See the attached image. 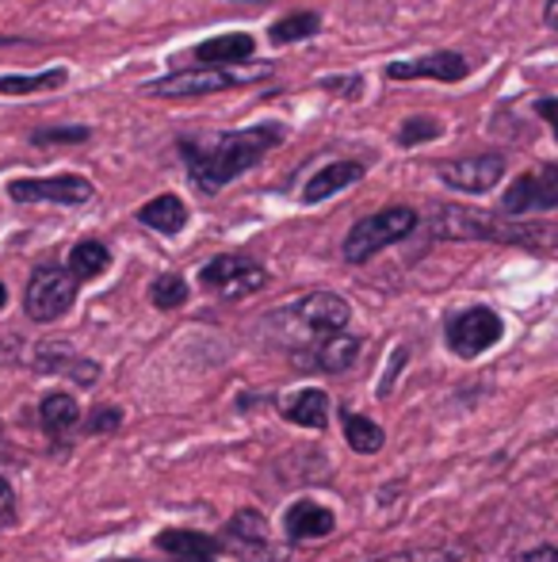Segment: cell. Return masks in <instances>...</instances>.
<instances>
[{
  "label": "cell",
  "instance_id": "f546056e",
  "mask_svg": "<svg viewBox=\"0 0 558 562\" xmlns=\"http://www.w3.org/2000/svg\"><path fill=\"white\" fill-rule=\"evenodd\" d=\"M318 85L326 92H333V97H349V100H356L360 92H364V77H360V74H352V77H321Z\"/></svg>",
  "mask_w": 558,
  "mask_h": 562
},
{
  "label": "cell",
  "instance_id": "f35d334b",
  "mask_svg": "<svg viewBox=\"0 0 558 562\" xmlns=\"http://www.w3.org/2000/svg\"><path fill=\"white\" fill-rule=\"evenodd\" d=\"M4 303H8V288L0 283V311H4Z\"/></svg>",
  "mask_w": 558,
  "mask_h": 562
},
{
  "label": "cell",
  "instance_id": "30bf717a",
  "mask_svg": "<svg viewBox=\"0 0 558 562\" xmlns=\"http://www.w3.org/2000/svg\"><path fill=\"white\" fill-rule=\"evenodd\" d=\"M436 177L452 192L482 195L490 188H498L501 177H505V154H475V157H459V161H444L436 169Z\"/></svg>",
  "mask_w": 558,
  "mask_h": 562
},
{
  "label": "cell",
  "instance_id": "cb8c5ba5",
  "mask_svg": "<svg viewBox=\"0 0 558 562\" xmlns=\"http://www.w3.org/2000/svg\"><path fill=\"white\" fill-rule=\"evenodd\" d=\"M38 422H43L46 432L61 437L81 422V406L73 402V394H46L43 406H38Z\"/></svg>",
  "mask_w": 558,
  "mask_h": 562
},
{
  "label": "cell",
  "instance_id": "ac0fdd59",
  "mask_svg": "<svg viewBox=\"0 0 558 562\" xmlns=\"http://www.w3.org/2000/svg\"><path fill=\"white\" fill-rule=\"evenodd\" d=\"M157 551L172 555L176 562H210V555H218L223 540L207 532H195V528H169V532L157 536Z\"/></svg>",
  "mask_w": 558,
  "mask_h": 562
},
{
  "label": "cell",
  "instance_id": "d6a6232c",
  "mask_svg": "<svg viewBox=\"0 0 558 562\" xmlns=\"http://www.w3.org/2000/svg\"><path fill=\"white\" fill-rule=\"evenodd\" d=\"M15 525V494L4 479H0V528Z\"/></svg>",
  "mask_w": 558,
  "mask_h": 562
},
{
  "label": "cell",
  "instance_id": "60d3db41",
  "mask_svg": "<svg viewBox=\"0 0 558 562\" xmlns=\"http://www.w3.org/2000/svg\"><path fill=\"white\" fill-rule=\"evenodd\" d=\"M249 4H269V0H249Z\"/></svg>",
  "mask_w": 558,
  "mask_h": 562
},
{
  "label": "cell",
  "instance_id": "d6986e66",
  "mask_svg": "<svg viewBox=\"0 0 558 562\" xmlns=\"http://www.w3.org/2000/svg\"><path fill=\"white\" fill-rule=\"evenodd\" d=\"M364 180V165L360 161H329L326 169H318L303 188V203H321L329 195L344 192V188L360 184Z\"/></svg>",
  "mask_w": 558,
  "mask_h": 562
},
{
  "label": "cell",
  "instance_id": "2e32d148",
  "mask_svg": "<svg viewBox=\"0 0 558 562\" xmlns=\"http://www.w3.org/2000/svg\"><path fill=\"white\" fill-rule=\"evenodd\" d=\"M187 54L195 66H246L257 58V38L249 31H226V35L207 38Z\"/></svg>",
  "mask_w": 558,
  "mask_h": 562
},
{
  "label": "cell",
  "instance_id": "484cf974",
  "mask_svg": "<svg viewBox=\"0 0 558 562\" xmlns=\"http://www.w3.org/2000/svg\"><path fill=\"white\" fill-rule=\"evenodd\" d=\"M344 440H349V448L360 451V456H375L387 437H383V429L375 422H367V417L349 414V409H344Z\"/></svg>",
  "mask_w": 558,
  "mask_h": 562
},
{
  "label": "cell",
  "instance_id": "44dd1931",
  "mask_svg": "<svg viewBox=\"0 0 558 562\" xmlns=\"http://www.w3.org/2000/svg\"><path fill=\"white\" fill-rule=\"evenodd\" d=\"M138 223L157 229V234H164V237H172V234H180V229L187 226V207H184V200H180V195H172V192L153 195V200L138 207Z\"/></svg>",
  "mask_w": 558,
  "mask_h": 562
},
{
  "label": "cell",
  "instance_id": "4316f807",
  "mask_svg": "<svg viewBox=\"0 0 558 562\" xmlns=\"http://www.w3.org/2000/svg\"><path fill=\"white\" fill-rule=\"evenodd\" d=\"M187 283L180 280L176 272H164V276H157L153 283H149V303L157 306V311H180V306L187 303Z\"/></svg>",
  "mask_w": 558,
  "mask_h": 562
},
{
  "label": "cell",
  "instance_id": "8992f818",
  "mask_svg": "<svg viewBox=\"0 0 558 562\" xmlns=\"http://www.w3.org/2000/svg\"><path fill=\"white\" fill-rule=\"evenodd\" d=\"M8 200L15 203H54V207H84V203L96 200V188L89 177H77V172H58V177H20L8 180Z\"/></svg>",
  "mask_w": 558,
  "mask_h": 562
},
{
  "label": "cell",
  "instance_id": "4dcf8cb0",
  "mask_svg": "<svg viewBox=\"0 0 558 562\" xmlns=\"http://www.w3.org/2000/svg\"><path fill=\"white\" fill-rule=\"evenodd\" d=\"M372 562H455L452 551H402V555H383Z\"/></svg>",
  "mask_w": 558,
  "mask_h": 562
},
{
  "label": "cell",
  "instance_id": "e0dca14e",
  "mask_svg": "<svg viewBox=\"0 0 558 562\" xmlns=\"http://www.w3.org/2000/svg\"><path fill=\"white\" fill-rule=\"evenodd\" d=\"M333 528H337L333 513H329L326 505H318V502H306V497L283 513V536H287L291 543L326 540V536H333Z\"/></svg>",
  "mask_w": 558,
  "mask_h": 562
},
{
  "label": "cell",
  "instance_id": "603a6c76",
  "mask_svg": "<svg viewBox=\"0 0 558 562\" xmlns=\"http://www.w3.org/2000/svg\"><path fill=\"white\" fill-rule=\"evenodd\" d=\"M66 268L77 283L96 280V276H104L107 268H112V249H107L104 241H96V237H84V241H77L73 249H69Z\"/></svg>",
  "mask_w": 558,
  "mask_h": 562
},
{
  "label": "cell",
  "instance_id": "9a60e30c",
  "mask_svg": "<svg viewBox=\"0 0 558 562\" xmlns=\"http://www.w3.org/2000/svg\"><path fill=\"white\" fill-rule=\"evenodd\" d=\"M230 543L234 551H241L246 562H276L280 551L269 543V528H264V517L253 509H241L238 517L230 520V528H226V540L223 548Z\"/></svg>",
  "mask_w": 558,
  "mask_h": 562
},
{
  "label": "cell",
  "instance_id": "ba28073f",
  "mask_svg": "<svg viewBox=\"0 0 558 562\" xmlns=\"http://www.w3.org/2000/svg\"><path fill=\"white\" fill-rule=\"evenodd\" d=\"M558 207V165H536V169L513 177V184L501 195V215L521 218V215H544Z\"/></svg>",
  "mask_w": 558,
  "mask_h": 562
},
{
  "label": "cell",
  "instance_id": "7402d4cb",
  "mask_svg": "<svg viewBox=\"0 0 558 562\" xmlns=\"http://www.w3.org/2000/svg\"><path fill=\"white\" fill-rule=\"evenodd\" d=\"M69 69L54 66L43 69V74H0V97H35V92H58L66 89Z\"/></svg>",
  "mask_w": 558,
  "mask_h": 562
},
{
  "label": "cell",
  "instance_id": "3957f363",
  "mask_svg": "<svg viewBox=\"0 0 558 562\" xmlns=\"http://www.w3.org/2000/svg\"><path fill=\"white\" fill-rule=\"evenodd\" d=\"M264 77H272V66H195L176 69L169 77H157V81L146 85V92L157 100H195L241 89V85H257Z\"/></svg>",
  "mask_w": 558,
  "mask_h": 562
},
{
  "label": "cell",
  "instance_id": "836d02e7",
  "mask_svg": "<svg viewBox=\"0 0 558 562\" xmlns=\"http://www.w3.org/2000/svg\"><path fill=\"white\" fill-rule=\"evenodd\" d=\"M402 363H406V348H398L395 360H390V368H387V379L379 383V394H383V398H387V394L395 391V379H398V371H402Z\"/></svg>",
  "mask_w": 558,
  "mask_h": 562
},
{
  "label": "cell",
  "instance_id": "52a82bcc",
  "mask_svg": "<svg viewBox=\"0 0 558 562\" xmlns=\"http://www.w3.org/2000/svg\"><path fill=\"white\" fill-rule=\"evenodd\" d=\"M200 283L207 291H215L218 299H246L257 295L261 288H269V272L253 257H246V252H223V257L203 265Z\"/></svg>",
  "mask_w": 558,
  "mask_h": 562
},
{
  "label": "cell",
  "instance_id": "74e56055",
  "mask_svg": "<svg viewBox=\"0 0 558 562\" xmlns=\"http://www.w3.org/2000/svg\"><path fill=\"white\" fill-rule=\"evenodd\" d=\"M20 43H27V38H20V35H0V46H20Z\"/></svg>",
  "mask_w": 558,
  "mask_h": 562
},
{
  "label": "cell",
  "instance_id": "e575fe53",
  "mask_svg": "<svg viewBox=\"0 0 558 562\" xmlns=\"http://www.w3.org/2000/svg\"><path fill=\"white\" fill-rule=\"evenodd\" d=\"M536 115L551 123V131H555V138H558V97H544V100H536Z\"/></svg>",
  "mask_w": 558,
  "mask_h": 562
},
{
  "label": "cell",
  "instance_id": "d4e9b609",
  "mask_svg": "<svg viewBox=\"0 0 558 562\" xmlns=\"http://www.w3.org/2000/svg\"><path fill=\"white\" fill-rule=\"evenodd\" d=\"M321 31V15L314 12H295V15H283L269 27V43L272 46H291V43H303V38H314Z\"/></svg>",
  "mask_w": 558,
  "mask_h": 562
},
{
  "label": "cell",
  "instance_id": "6da1fadb",
  "mask_svg": "<svg viewBox=\"0 0 558 562\" xmlns=\"http://www.w3.org/2000/svg\"><path fill=\"white\" fill-rule=\"evenodd\" d=\"M280 142H283L280 123H257L246 126V131H223V134H207V138H180L176 149L195 192L218 195L241 172L261 165Z\"/></svg>",
  "mask_w": 558,
  "mask_h": 562
},
{
  "label": "cell",
  "instance_id": "8fae6325",
  "mask_svg": "<svg viewBox=\"0 0 558 562\" xmlns=\"http://www.w3.org/2000/svg\"><path fill=\"white\" fill-rule=\"evenodd\" d=\"M291 314H295L298 326L314 337H329V334H344L352 322V306L344 303L341 295H333V291H310V295H303L295 306H291Z\"/></svg>",
  "mask_w": 558,
  "mask_h": 562
},
{
  "label": "cell",
  "instance_id": "5b68a950",
  "mask_svg": "<svg viewBox=\"0 0 558 562\" xmlns=\"http://www.w3.org/2000/svg\"><path fill=\"white\" fill-rule=\"evenodd\" d=\"M77 303V280L66 265H38L23 291V311L31 322H58L73 311Z\"/></svg>",
  "mask_w": 558,
  "mask_h": 562
},
{
  "label": "cell",
  "instance_id": "9c48e42d",
  "mask_svg": "<svg viewBox=\"0 0 558 562\" xmlns=\"http://www.w3.org/2000/svg\"><path fill=\"white\" fill-rule=\"evenodd\" d=\"M501 334H505V322H501V314H493L490 306H467V311L452 314L444 326L447 345H452V352L463 356V360L482 356L486 348L498 345Z\"/></svg>",
  "mask_w": 558,
  "mask_h": 562
},
{
  "label": "cell",
  "instance_id": "83f0119b",
  "mask_svg": "<svg viewBox=\"0 0 558 562\" xmlns=\"http://www.w3.org/2000/svg\"><path fill=\"white\" fill-rule=\"evenodd\" d=\"M444 134V123L440 119H432V115H410L402 126H398V146H406V149H413V146H424V142H432V138H440Z\"/></svg>",
  "mask_w": 558,
  "mask_h": 562
},
{
  "label": "cell",
  "instance_id": "1f68e13d",
  "mask_svg": "<svg viewBox=\"0 0 558 562\" xmlns=\"http://www.w3.org/2000/svg\"><path fill=\"white\" fill-rule=\"evenodd\" d=\"M123 425V414L115 406H100L96 414L89 417V432H112Z\"/></svg>",
  "mask_w": 558,
  "mask_h": 562
},
{
  "label": "cell",
  "instance_id": "5bb4252c",
  "mask_svg": "<svg viewBox=\"0 0 558 562\" xmlns=\"http://www.w3.org/2000/svg\"><path fill=\"white\" fill-rule=\"evenodd\" d=\"M31 363H35V371H43V375H66L81 386H92L100 379V363L77 356L66 340H43V345L35 348V360Z\"/></svg>",
  "mask_w": 558,
  "mask_h": 562
},
{
  "label": "cell",
  "instance_id": "ab89813d",
  "mask_svg": "<svg viewBox=\"0 0 558 562\" xmlns=\"http://www.w3.org/2000/svg\"><path fill=\"white\" fill-rule=\"evenodd\" d=\"M107 562H141V559H107Z\"/></svg>",
  "mask_w": 558,
  "mask_h": 562
},
{
  "label": "cell",
  "instance_id": "8d00e7d4",
  "mask_svg": "<svg viewBox=\"0 0 558 562\" xmlns=\"http://www.w3.org/2000/svg\"><path fill=\"white\" fill-rule=\"evenodd\" d=\"M544 23L558 35V0H547V4H544Z\"/></svg>",
  "mask_w": 558,
  "mask_h": 562
},
{
  "label": "cell",
  "instance_id": "d590c367",
  "mask_svg": "<svg viewBox=\"0 0 558 562\" xmlns=\"http://www.w3.org/2000/svg\"><path fill=\"white\" fill-rule=\"evenodd\" d=\"M513 562H558V548H536V551H524L521 559Z\"/></svg>",
  "mask_w": 558,
  "mask_h": 562
},
{
  "label": "cell",
  "instance_id": "7c38bea8",
  "mask_svg": "<svg viewBox=\"0 0 558 562\" xmlns=\"http://www.w3.org/2000/svg\"><path fill=\"white\" fill-rule=\"evenodd\" d=\"M390 81H440V85H455L463 77H470V61L459 50H432L421 54L413 61H390L387 66Z\"/></svg>",
  "mask_w": 558,
  "mask_h": 562
},
{
  "label": "cell",
  "instance_id": "4fadbf2b",
  "mask_svg": "<svg viewBox=\"0 0 558 562\" xmlns=\"http://www.w3.org/2000/svg\"><path fill=\"white\" fill-rule=\"evenodd\" d=\"M360 337H349V334H329V337H314L310 345H303L295 352V363L306 371H329V375H341L356 363L360 356Z\"/></svg>",
  "mask_w": 558,
  "mask_h": 562
},
{
  "label": "cell",
  "instance_id": "f1b7e54d",
  "mask_svg": "<svg viewBox=\"0 0 558 562\" xmlns=\"http://www.w3.org/2000/svg\"><path fill=\"white\" fill-rule=\"evenodd\" d=\"M89 138H92L89 126H38V131H31V146H38V149L81 146V142H89Z\"/></svg>",
  "mask_w": 558,
  "mask_h": 562
},
{
  "label": "cell",
  "instance_id": "ffe728a7",
  "mask_svg": "<svg viewBox=\"0 0 558 562\" xmlns=\"http://www.w3.org/2000/svg\"><path fill=\"white\" fill-rule=\"evenodd\" d=\"M280 414L287 417L291 425H303V429H326L329 425V394L318 391V386H303V391L287 394L280 406Z\"/></svg>",
  "mask_w": 558,
  "mask_h": 562
},
{
  "label": "cell",
  "instance_id": "7a4b0ae2",
  "mask_svg": "<svg viewBox=\"0 0 558 562\" xmlns=\"http://www.w3.org/2000/svg\"><path fill=\"white\" fill-rule=\"evenodd\" d=\"M432 237L444 241H505L528 249H555L558 229L544 223H513L505 215H482L470 207H440L432 215Z\"/></svg>",
  "mask_w": 558,
  "mask_h": 562
},
{
  "label": "cell",
  "instance_id": "277c9868",
  "mask_svg": "<svg viewBox=\"0 0 558 562\" xmlns=\"http://www.w3.org/2000/svg\"><path fill=\"white\" fill-rule=\"evenodd\" d=\"M418 223L421 218L413 207H387V211H379V215L360 218V223L349 229V237H344V260H349V265H367L375 252L406 241V237L418 229Z\"/></svg>",
  "mask_w": 558,
  "mask_h": 562
}]
</instances>
